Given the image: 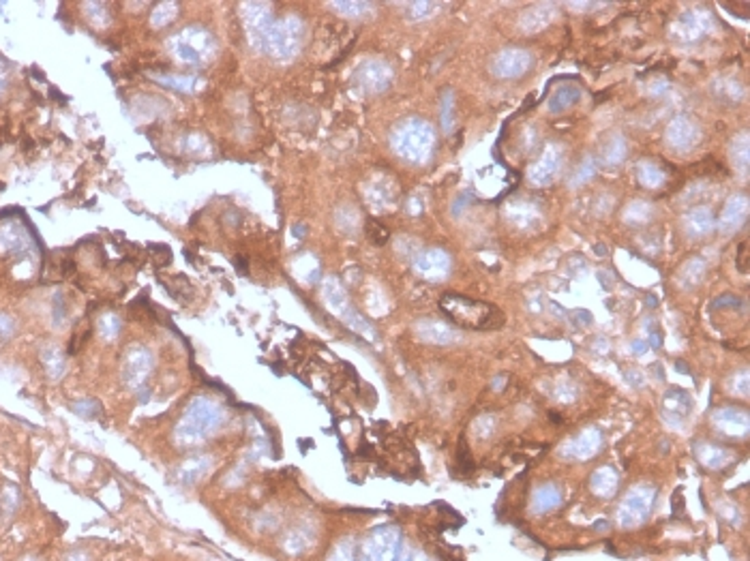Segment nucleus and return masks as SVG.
I'll return each mask as SVG.
<instances>
[{"mask_svg": "<svg viewBox=\"0 0 750 561\" xmlns=\"http://www.w3.org/2000/svg\"><path fill=\"white\" fill-rule=\"evenodd\" d=\"M444 313L463 328L472 330H495L504 326V313L493 304L478 302L468 296L448 294L440 300Z\"/></svg>", "mask_w": 750, "mask_h": 561, "instance_id": "obj_1", "label": "nucleus"}, {"mask_svg": "<svg viewBox=\"0 0 750 561\" xmlns=\"http://www.w3.org/2000/svg\"><path fill=\"white\" fill-rule=\"evenodd\" d=\"M433 144V133L427 127L425 122L412 120L407 124H403V129L397 135V148L403 157L414 159V161H423Z\"/></svg>", "mask_w": 750, "mask_h": 561, "instance_id": "obj_2", "label": "nucleus"}, {"mask_svg": "<svg viewBox=\"0 0 750 561\" xmlns=\"http://www.w3.org/2000/svg\"><path fill=\"white\" fill-rule=\"evenodd\" d=\"M530 62H532V58L526 52L510 50V52H504L495 60V73L502 75V77H517V75L528 71Z\"/></svg>", "mask_w": 750, "mask_h": 561, "instance_id": "obj_3", "label": "nucleus"}, {"mask_svg": "<svg viewBox=\"0 0 750 561\" xmlns=\"http://www.w3.org/2000/svg\"><path fill=\"white\" fill-rule=\"evenodd\" d=\"M298 43V30L294 28V22H287L275 28L273 32V46L281 56H289L296 52Z\"/></svg>", "mask_w": 750, "mask_h": 561, "instance_id": "obj_4", "label": "nucleus"}, {"mask_svg": "<svg viewBox=\"0 0 750 561\" xmlns=\"http://www.w3.org/2000/svg\"><path fill=\"white\" fill-rule=\"evenodd\" d=\"M448 266H450V259H448V255L442 253V251H429V253H425V255L419 259V264H416V268H419L421 273L427 275V277H442V275H446V273H448Z\"/></svg>", "mask_w": 750, "mask_h": 561, "instance_id": "obj_5", "label": "nucleus"}, {"mask_svg": "<svg viewBox=\"0 0 750 561\" xmlns=\"http://www.w3.org/2000/svg\"><path fill=\"white\" fill-rule=\"evenodd\" d=\"M669 141L673 144L675 148H689L691 144L695 141V129H693V124H691L689 120H684V118L675 120V122L671 124V129H669Z\"/></svg>", "mask_w": 750, "mask_h": 561, "instance_id": "obj_6", "label": "nucleus"}, {"mask_svg": "<svg viewBox=\"0 0 750 561\" xmlns=\"http://www.w3.org/2000/svg\"><path fill=\"white\" fill-rule=\"evenodd\" d=\"M555 172H557V152L551 148V150H547V155L543 157V161H540L536 168H534L532 178H534V182H538V184H545V182H549V180L555 176Z\"/></svg>", "mask_w": 750, "mask_h": 561, "instance_id": "obj_7", "label": "nucleus"}, {"mask_svg": "<svg viewBox=\"0 0 750 561\" xmlns=\"http://www.w3.org/2000/svg\"><path fill=\"white\" fill-rule=\"evenodd\" d=\"M744 217H746V199L744 197H733L727 206L720 225L724 227V230H733V227H738L742 223Z\"/></svg>", "mask_w": 750, "mask_h": 561, "instance_id": "obj_8", "label": "nucleus"}, {"mask_svg": "<svg viewBox=\"0 0 750 561\" xmlns=\"http://www.w3.org/2000/svg\"><path fill=\"white\" fill-rule=\"evenodd\" d=\"M577 99H579V90H577V88H573V86L561 88V90L555 92V97H553V101H551V110H553V112L566 110L568 106H573Z\"/></svg>", "mask_w": 750, "mask_h": 561, "instance_id": "obj_9", "label": "nucleus"}, {"mask_svg": "<svg viewBox=\"0 0 750 561\" xmlns=\"http://www.w3.org/2000/svg\"><path fill=\"white\" fill-rule=\"evenodd\" d=\"M689 227L693 230V234H705V232L712 227V215H710V210H703V208L695 210V213L689 217Z\"/></svg>", "mask_w": 750, "mask_h": 561, "instance_id": "obj_10", "label": "nucleus"}, {"mask_svg": "<svg viewBox=\"0 0 750 561\" xmlns=\"http://www.w3.org/2000/svg\"><path fill=\"white\" fill-rule=\"evenodd\" d=\"M367 236H369V240H371L373 244H384V242L390 238L388 230H386L382 223H378V221H369V223H367Z\"/></svg>", "mask_w": 750, "mask_h": 561, "instance_id": "obj_11", "label": "nucleus"}, {"mask_svg": "<svg viewBox=\"0 0 750 561\" xmlns=\"http://www.w3.org/2000/svg\"><path fill=\"white\" fill-rule=\"evenodd\" d=\"M639 180L645 184V186H658L662 182V174L656 170V168H650V165H643V168L639 170Z\"/></svg>", "mask_w": 750, "mask_h": 561, "instance_id": "obj_12", "label": "nucleus"}, {"mask_svg": "<svg viewBox=\"0 0 750 561\" xmlns=\"http://www.w3.org/2000/svg\"><path fill=\"white\" fill-rule=\"evenodd\" d=\"M746 248H748V244L746 242H742L740 244V262H738V268H740V273H748V255H746Z\"/></svg>", "mask_w": 750, "mask_h": 561, "instance_id": "obj_13", "label": "nucleus"}]
</instances>
